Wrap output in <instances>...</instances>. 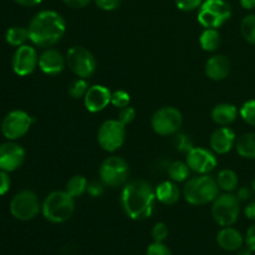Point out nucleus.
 Listing matches in <instances>:
<instances>
[{
    "label": "nucleus",
    "instance_id": "9b49d317",
    "mask_svg": "<svg viewBox=\"0 0 255 255\" xmlns=\"http://www.w3.org/2000/svg\"><path fill=\"white\" fill-rule=\"evenodd\" d=\"M10 213L19 221H31L41 212L39 197L32 191H21L15 194L10 201Z\"/></svg>",
    "mask_w": 255,
    "mask_h": 255
},
{
    "label": "nucleus",
    "instance_id": "20e7f679",
    "mask_svg": "<svg viewBox=\"0 0 255 255\" xmlns=\"http://www.w3.org/2000/svg\"><path fill=\"white\" fill-rule=\"evenodd\" d=\"M75 212V198L66 191H54L45 197L41 213L46 221L61 224L69 221Z\"/></svg>",
    "mask_w": 255,
    "mask_h": 255
},
{
    "label": "nucleus",
    "instance_id": "2eb2a0df",
    "mask_svg": "<svg viewBox=\"0 0 255 255\" xmlns=\"http://www.w3.org/2000/svg\"><path fill=\"white\" fill-rule=\"evenodd\" d=\"M25 161V149L14 141L0 144V171L14 172Z\"/></svg>",
    "mask_w": 255,
    "mask_h": 255
},
{
    "label": "nucleus",
    "instance_id": "c756f323",
    "mask_svg": "<svg viewBox=\"0 0 255 255\" xmlns=\"http://www.w3.org/2000/svg\"><path fill=\"white\" fill-rule=\"evenodd\" d=\"M241 31L246 41L255 45V15L249 14L243 17L241 22Z\"/></svg>",
    "mask_w": 255,
    "mask_h": 255
},
{
    "label": "nucleus",
    "instance_id": "7ed1b4c3",
    "mask_svg": "<svg viewBox=\"0 0 255 255\" xmlns=\"http://www.w3.org/2000/svg\"><path fill=\"white\" fill-rule=\"evenodd\" d=\"M219 191L216 178L209 174H198L187 179L183 186V197L192 206H204L213 203L219 196Z\"/></svg>",
    "mask_w": 255,
    "mask_h": 255
},
{
    "label": "nucleus",
    "instance_id": "a878e982",
    "mask_svg": "<svg viewBox=\"0 0 255 255\" xmlns=\"http://www.w3.org/2000/svg\"><path fill=\"white\" fill-rule=\"evenodd\" d=\"M167 172H168L171 181L176 182V183L186 182L191 176V168L188 167L187 162L182 161H174L169 163Z\"/></svg>",
    "mask_w": 255,
    "mask_h": 255
},
{
    "label": "nucleus",
    "instance_id": "f257e3e1",
    "mask_svg": "<svg viewBox=\"0 0 255 255\" xmlns=\"http://www.w3.org/2000/svg\"><path fill=\"white\" fill-rule=\"evenodd\" d=\"M156 193L144 179L127 182L121 193V206L125 214L133 221H143L153 213Z\"/></svg>",
    "mask_w": 255,
    "mask_h": 255
},
{
    "label": "nucleus",
    "instance_id": "58836bf2",
    "mask_svg": "<svg viewBox=\"0 0 255 255\" xmlns=\"http://www.w3.org/2000/svg\"><path fill=\"white\" fill-rule=\"evenodd\" d=\"M11 186V179H10L9 172L0 171V196H4L9 192Z\"/></svg>",
    "mask_w": 255,
    "mask_h": 255
},
{
    "label": "nucleus",
    "instance_id": "423d86ee",
    "mask_svg": "<svg viewBox=\"0 0 255 255\" xmlns=\"http://www.w3.org/2000/svg\"><path fill=\"white\" fill-rule=\"evenodd\" d=\"M241 214V201L233 193L219 194L212 204V217L221 227H232Z\"/></svg>",
    "mask_w": 255,
    "mask_h": 255
},
{
    "label": "nucleus",
    "instance_id": "6e6552de",
    "mask_svg": "<svg viewBox=\"0 0 255 255\" xmlns=\"http://www.w3.org/2000/svg\"><path fill=\"white\" fill-rule=\"evenodd\" d=\"M66 65L77 77L90 79L97 69L96 57L84 46H72L66 52Z\"/></svg>",
    "mask_w": 255,
    "mask_h": 255
},
{
    "label": "nucleus",
    "instance_id": "0eeeda50",
    "mask_svg": "<svg viewBox=\"0 0 255 255\" xmlns=\"http://www.w3.org/2000/svg\"><path fill=\"white\" fill-rule=\"evenodd\" d=\"M129 167L126 159L119 156H110L104 159L99 168V176L104 186L120 187L127 183Z\"/></svg>",
    "mask_w": 255,
    "mask_h": 255
},
{
    "label": "nucleus",
    "instance_id": "b1692460",
    "mask_svg": "<svg viewBox=\"0 0 255 255\" xmlns=\"http://www.w3.org/2000/svg\"><path fill=\"white\" fill-rule=\"evenodd\" d=\"M216 179L221 191L232 193V192H234L237 188H238V184H239L238 174H237L233 169H228V168L222 169V171L218 173V176H217Z\"/></svg>",
    "mask_w": 255,
    "mask_h": 255
},
{
    "label": "nucleus",
    "instance_id": "72a5a7b5",
    "mask_svg": "<svg viewBox=\"0 0 255 255\" xmlns=\"http://www.w3.org/2000/svg\"><path fill=\"white\" fill-rule=\"evenodd\" d=\"M136 119V110L133 109V107H131L128 105V106L124 107V109H120V112H119V121L122 122V124L125 125V126H127V125H129L131 122H133V120Z\"/></svg>",
    "mask_w": 255,
    "mask_h": 255
},
{
    "label": "nucleus",
    "instance_id": "c9c22d12",
    "mask_svg": "<svg viewBox=\"0 0 255 255\" xmlns=\"http://www.w3.org/2000/svg\"><path fill=\"white\" fill-rule=\"evenodd\" d=\"M146 255H172V252L166 244L159 243V242H153L147 248Z\"/></svg>",
    "mask_w": 255,
    "mask_h": 255
},
{
    "label": "nucleus",
    "instance_id": "f704fd0d",
    "mask_svg": "<svg viewBox=\"0 0 255 255\" xmlns=\"http://www.w3.org/2000/svg\"><path fill=\"white\" fill-rule=\"evenodd\" d=\"M204 0H174L176 6L182 11H193V10L201 7Z\"/></svg>",
    "mask_w": 255,
    "mask_h": 255
},
{
    "label": "nucleus",
    "instance_id": "a18cd8bd",
    "mask_svg": "<svg viewBox=\"0 0 255 255\" xmlns=\"http://www.w3.org/2000/svg\"><path fill=\"white\" fill-rule=\"evenodd\" d=\"M16 4L21 5V6H26V7H32L36 6V5L41 4L42 0H14Z\"/></svg>",
    "mask_w": 255,
    "mask_h": 255
},
{
    "label": "nucleus",
    "instance_id": "5701e85b",
    "mask_svg": "<svg viewBox=\"0 0 255 255\" xmlns=\"http://www.w3.org/2000/svg\"><path fill=\"white\" fill-rule=\"evenodd\" d=\"M236 149L242 158L255 159V133L248 132L238 137L236 142Z\"/></svg>",
    "mask_w": 255,
    "mask_h": 255
},
{
    "label": "nucleus",
    "instance_id": "1a4fd4ad",
    "mask_svg": "<svg viewBox=\"0 0 255 255\" xmlns=\"http://www.w3.org/2000/svg\"><path fill=\"white\" fill-rule=\"evenodd\" d=\"M183 124L181 111L173 106H164L154 111L151 117L152 129L159 136H172L177 133Z\"/></svg>",
    "mask_w": 255,
    "mask_h": 255
},
{
    "label": "nucleus",
    "instance_id": "f03ea898",
    "mask_svg": "<svg viewBox=\"0 0 255 255\" xmlns=\"http://www.w3.org/2000/svg\"><path fill=\"white\" fill-rule=\"evenodd\" d=\"M30 41L35 46L49 49L56 45L66 32L64 16L55 10H41L29 22Z\"/></svg>",
    "mask_w": 255,
    "mask_h": 255
},
{
    "label": "nucleus",
    "instance_id": "2f4dec72",
    "mask_svg": "<svg viewBox=\"0 0 255 255\" xmlns=\"http://www.w3.org/2000/svg\"><path fill=\"white\" fill-rule=\"evenodd\" d=\"M129 101H131V96L128 92L124 91V90H117V91L112 92L111 105H114L117 109H124V107L128 106Z\"/></svg>",
    "mask_w": 255,
    "mask_h": 255
},
{
    "label": "nucleus",
    "instance_id": "de8ad7c7",
    "mask_svg": "<svg viewBox=\"0 0 255 255\" xmlns=\"http://www.w3.org/2000/svg\"><path fill=\"white\" fill-rule=\"evenodd\" d=\"M251 254H252V251L248 248V247H247V248H243V247H242V248L238 251V255H251Z\"/></svg>",
    "mask_w": 255,
    "mask_h": 255
},
{
    "label": "nucleus",
    "instance_id": "cd10ccee",
    "mask_svg": "<svg viewBox=\"0 0 255 255\" xmlns=\"http://www.w3.org/2000/svg\"><path fill=\"white\" fill-rule=\"evenodd\" d=\"M5 40L11 46H21L25 45L27 40H30L29 30L22 26H11L5 34Z\"/></svg>",
    "mask_w": 255,
    "mask_h": 255
},
{
    "label": "nucleus",
    "instance_id": "4c0bfd02",
    "mask_svg": "<svg viewBox=\"0 0 255 255\" xmlns=\"http://www.w3.org/2000/svg\"><path fill=\"white\" fill-rule=\"evenodd\" d=\"M176 147L177 149H179V151L182 152H188L189 149L193 148V144H192V142L189 141V138L187 136H184V134H178V136L176 137Z\"/></svg>",
    "mask_w": 255,
    "mask_h": 255
},
{
    "label": "nucleus",
    "instance_id": "37998d69",
    "mask_svg": "<svg viewBox=\"0 0 255 255\" xmlns=\"http://www.w3.org/2000/svg\"><path fill=\"white\" fill-rule=\"evenodd\" d=\"M252 188H248V187H242V188L238 189L236 196L238 197L239 201H248L252 197Z\"/></svg>",
    "mask_w": 255,
    "mask_h": 255
},
{
    "label": "nucleus",
    "instance_id": "473e14b6",
    "mask_svg": "<svg viewBox=\"0 0 255 255\" xmlns=\"http://www.w3.org/2000/svg\"><path fill=\"white\" fill-rule=\"evenodd\" d=\"M168 227H167V224L163 223V222H158V223L154 224L151 232L153 242H159V243H163V242L168 238Z\"/></svg>",
    "mask_w": 255,
    "mask_h": 255
},
{
    "label": "nucleus",
    "instance_id": "a211bd4d",
    "mask_svg": "<svg viewBox=\"0 0 255 255\" xmlns=\"http://www.w3.org/2000/svg\"><path fill=\"white\" fill-rule=\"evenodd\" d=\"M236 132L229 127L222 126L212 133L209 146L216 154H226L231 152L233 147H236Z\"/></svg>",
    "mask_w": 255,
    "mask_h": 255
},
{
    "label": "nucleus",
    "instance_id": "7c9ffc66",
    "mask_svg": "<svg viewBox=\"0 0 255 255\" xmlns=\"http://www.w3.org/2000/svg\"><path fill=\"white\" fill-rule=\"evenodd\" d=\"M239 114L244 122L255 127V100H249V101L244 102Z\"/></svg>",
    "mask_w": 255,
    "mask_h": 255
},
{
    "label": "nucleus",
    "instance_id": "ea45409f",
    "mask_svg": "<svg viewBox=\"0 0 255 255\" xmlns=\"http://www.w3.org/2000/svg\"><path fill=\"white\" fill-rule=\"evenodd\" d=\"M246 244L252 252H255V224H253V226L247 231Z\"/></svg>",
    "mask_w": 255,
    "mask_h": 255
},
{
    "label": "nucleus",
    "instance_id": "dca6fc26",
    "mask_svg": "<svg viewBox=\"0 0 255 255\" xmlns=\"http://www.w3.org/2000/svg\"><path fill=\"white\" fill-rule=\"evenodd\" d=\"M112 92L104 85H92L84 97L85 107L91 114H97L111 104Z\"/></svg>",
    "mask_w": 255,
    "mask_h": 255
},
{
    "label": "nucleus",
    "instance_id": "ddd939ff",
    "mask_svg": "<svg viewBox=\"0 0 255 255\" xmlns=\"http://www.w3.org/2000/svg\"><path fill=\"white\" fill-rule=\"evenodd\" d=\"M186 162L192 172L197 174H208L218 164L216 153L203 147H193L187 152Z\"/></svg>",
    "mask_w": 255,
    "mask_h": 255
},
{
    "label": "nucleus",
    "instance_id": "4468645a",
    "mask_svg": "<svg viewBox=\"0 0 255 255\" xmlns=\"http://www.w3.org/2000/svg\"><path fill=\"white\" fill-rule=\"evenodd\" d=\"M11 66L17 76H29L39 66V55L31 45H21L12 55Z\"/></svg>",
    "mask_w": 255,
    "mask_h": 255
},
{
    "label": "nucleus",
    "instance_id": "79ce46f5",
    "mask_svg": "<svg viewBox=\"0 0 255 255\" xmlns=\"http://www.w3.org/2000/svg\"><path fill=\"white\" fill-rule=\"evenodd\" d=\"M104 183H97V182H92V183H89V189H87V192H89L90 194H91L92 197H99L101 196L102 192H104Z\"/></svg>",
    "mask_w": 255,
    "mask_h": 255
},
{
    "label": "nucleus",
    "instance_id": "c03bdc74",
    "mask_svg": "<svg viewBox=\"0 0 255 255\" xmlns=\"http://www.w3.org/2000/svg\"><path fill=\"white\" fill-rule=\"evenodd\" d=\"M244 214L251 221H255V201L247 204V207L244 208Z\"/></svg>",
    "mask_w": 255,
    "mask_h": 255
},
{
    "label": "nucleus",
    "instance_id": "f8f14e48",
    "mask_svg": "<svg viewBox=\"0 0 255 255\" xmlns=\"http://www.w3.org/2000/svg\"><path fill=\"white\" fill-rule=\"evenodd\" d=\"M32 122L34 120L27 112L22 110H14L10 111L2 120L1 133L9 141H15L29 132Z\"/></svg>",
    "mask_w": 255,
    "mask_h": 255
},
{
    "label": "nucleus",
    "instance_id": "bb28decb",
    "mask_svg": "<svg viewBox=\"0 0 255 255\" xmlns=\"http://www.w3.org/2000/svg\"><path fill=\"white\" fill-rule=\"evenodd\" d=\"M89 189V182L81 174H76V176H72L71 178L67 181L66 187H65V191L72 196L74 198H79V197L84 196L85 193Z\"/></svg>",
    "mask_w": 255,
    "mask_h": 255
},
{
    "label": "nucleus",
    "instance_id": "09e8293b",
    "mask_svg": "<svg viewBox=\"0 0 255 255\" xmlns=\"http://www.w3.org/2000/svg\"><path fill=\"white\" fill-rule=\"evenodd\" d=\"M251 188H252V191H253V192H255V178L253 179V181H252V184H251Z\"/></svg>",
    "mask_w": 255,
    "mask_h": 255
},
{
    "label": "nucleus",
    "instance_id": "4be33fe9",
    "mask_svg": "<svg viewBox=\"0 0 255 255\" xmlns=\"http://www.w3.org/2000/svg\"><path fill=\"white\" fill-rule=\"evenodd\" d=\"M212 120L218 126H229L238 116V110L232 104H219L212 110Z\"/></svg>",
    "mask_w": 255,
    "mask_h": 255
},
{
    "label": "nucleus",
    "instance_id": "49530a36",
    "mask_svg": "<svg viewBox=\"0 0 255 255\" xmlns=\"http://www.w3.org/2000/svg\"><path fill=\"white\" fill-rule=\"evenodd\" d=\"M242 7L246 10H253L255 9V0H239Z\"/></svg>",
    "mask_w": 255,
    "mask_h": 255
},
{
    "label": "nucleus",
    "instance_id": "f3484780",
    "mask_svg": "<svg viewBox=\"0 0 255 255\" xmlns=\"http://www.w3.org/2000/svg\"><path fill=\"white\" fill-rule=\"evenodd\" d=\"M66 66V57L56 49H45L39 55V69L44 74L55 76L64 71Z\"/></svg>",
    "mask_w": 255,
    "mask_h": 255
},
{
    "label": "nucleus",
    "instance_id": "393cba45",
    "mask_svg": "<svg viewBox=\"0 0 255 255\" xmlns=\"http://www.w3.org/2000/svg\"><path fill=\"white\" fill-rule=\"evenodd\" d=\"M201 47L207 52H213L221 45V34L218 29H204L199 37Z\"/></svg>",
    "mask_w": 255,
    "mask_h": 255
},
{
    "label": "nucleus",
    "instance_id": "a19ab883",
    "mask_svg": "<svg viewBox=\"0 0 255 255\" xmlns=\"http://www.w3.org/2000/svg\"><path fill=\"white\" fill-rule=\"evenodd\" d=\"M65 5L72 9H82V7L87 6L92 0H62Z\"/></svg>",
    "mask_w": 255,
    "mask_h": 255
},
{
    "label": "nucleus",
    "instance_id": "c85d7f7f",
    "mask_svg": "<svg viewBox=\"0 0 255 255\" xmlns=\"http://www.w3.org/2000/svg\"><path fill=\"white\" fill-rule=\"evenodd\" d=\"M90 85L87 79H81V77H77V79L72 80L71 82L67 86V92H69L70 96L72 99H84L85 95H86L87 90H89Z\"/></svg>",
    "mask_w": 255,
    "mask_h": 255
},
{
    "label": "nucleus",
    "instance_id": "aec40b11",
    "mask_svg": "<svg viewBox=\"0 0 255 255\" xmlns=\"http://www.w3.org/2000/svg\"><path fill=\"white\" fill-rule=\"evenodd\" d=\"M217 243L226 252H238L243 247L244 238L236 228L223 227L217 234Z\"/></svg>",
    "mask_w": 255,
    "mask_h": 255
},
{
    "label": "nucleus",
    "instance_id": "9d476101",
    "mask_svg": "<svg viewBox=\"0 0 255 255\" xmlns=\"http://www.w3.org/2000/svg\"><path fill=\"white\" fill-rule=\"evenodd\" d=\"M126 139V126L119 120H107L102 122L97 131V142L104 151L116 152Z\"/></svg>",
    "mask_w": 255,
    "mask_h": 255
},
{
    "label": "nucleus",
    "instance_id": "e433bc0d",
    "mask_svg": "<svg viewBox=\"0 0 255 255\" xmlns=\"http://www.w3.org/2000/svg\"><path fill=\"white\" fill-rule=\"evenodd\" d=\"M96 6L104 11H114L121 4V0H94Z\"/></svg>",
    "mask_w": 255,
    "mask_h": 255
},
{
    "label": "nucleus",
    "instance_id": "39448f33",
    "mask_svg": "<svg viewBox=\"0 0 255 255\" xmlns=\"http://www.w3.org/2000/svg\"><path fill=\"white\" fill-rule=\"evenodd\" d=\"M232 16V7L226 0H204L198 11V22L204 29H218Z\"/></svg>",
    "mask_w": 255,
    "mask_h": 255
},
{
    "label": "nucleus",
    "instance_id": "6ab92c4d",
    "mask_svg": "<svg viewBox=\"0 0 255 255\" xmlns=\"http://www.w3.org/2000/svg\"><path fill=\"white\" fill-rule=\"evenodd\" d=\"M231 61L224 55H214L207 60L204 66V74L213 81H222L231 74Z\"/></svg>",
    "mask_w": 255,
    "mask_h": 255
},
{
    "label": "nucleus",
    "instance_id": "412c9836",
    "mask_svg": "<svg viewBox=\"0 0 255 255\" xmlns=\"http://www.w3.org/2000/svg\"><path fill=\"white\" fill-rule=\"evenodd\" d=\"M154 193H156L157 201L166 206H173L179 201V197H181V191L176 182L173 181H164L159 183L154 188Z\"/></svg>",
    "mask_w": 255,
    "mask_h": 255
}]
</instances>
